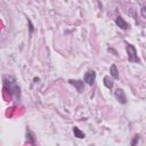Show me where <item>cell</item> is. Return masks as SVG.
I'll return each instance as SVG.
<instances>
[{
  "label": "cell",
  "instance_id": "obj_1",
  "mask_svg": "<svg viewBox=\"0 0 146 146\" xmlns=\"http://www.w3.org/2000/svg\"><path fill=\"white\" fill-rule=\"evenodd\" d=\"M2 84L3 88L6 90H8V92L10 94V96L19 99L21 98V89L16 82L15 76L13 75H3L2 76Z\"/></svg>",
  "mask_w": 146,
  "mask_h": 146
},
{
  "label": "cell",
  "instance_id": "obj_2",
  "mask_svg": "<svg viewBox=\"0 0 146 146\" xmlns=\"http://www.w3.org/2000/svg\"><path fill=\"white\" fill-rule=\"evenodd\" d=\"M125 50H127V55H128V59L131 63H139V58L137 56V50L135 48V46H132L131 43L125 42Z\"/></svg>",
  "mask_w": 146,
  "mask_h": 146
},
{
  "label": "cell",
  "instance_id": "obj_3",
  "mask_svg": "<svg viewBox=\"0 0 146 146\" xmlns=\"http://www.w3.org/2000/svg\"><path fill=\"white\" fill-rule=\"evenodd\" d=\"M95 81H96V73H95V71H88L84 74V76H83V82L87 83V84L92 86L95 83Z\"/></svg>",
  "mask_w": 146,
  "mask_h": 146
},
{
  "label": "cell",
  "instance_id": "obj_4",
  "mask_svg": "<svg viewBox=\"0 0 146 146\" xmlns=\"http://www.w3.org/2000/svg\"><path fill=\"white\" fill-rule=\"evenodd\" d=\"M114 96H115L116 100H119L121 104H125V103H127V97H125V94H124L123 89L117 88V89L114 91Z\"/></svg>",
  "mask_w": 146,
  "mask_h": 146
},
{
  "label": "cell",
  "instance_id": "obj_5",
  "mask_svg": "<svg viewBox=\"0 0 146 146\" xmlns=\"http://www.w3.org/2000/svg\"><path fill=\"white\" fill-rule=\"evenodd\" d=\"M114 22H115V24H116L120 29H122V30H128V29L130 27L129 23H128V22H125V21H124V18H123L122 16H117V17L114 19Z\"/></svg>",
  "mask_w": 146,
  "mask_h": 146
},
{
  "label": "cell",
  "instance_id": "obj_6",
  "mask_svg": "<svg viewBox=\"0 0 146 146\" xmlns=\"http://www.w3.org/2000/svg\"><path fill=\"white\" fill-rule=\"evenodd\" d=\"M68 83L70 84H72L73 87H75V89H76V91L78 92H82L83 91V89H84V82L82 81V80H68Z\"/></svg>",
  "mask_w": 146,
  "mask_h": 146
},
{
  "label": "cell",
  "instance_id": "obj_7",
  "mask_svg": "<svg viewBox=\"0 0 146 146\" xmlns=\"http://www.w3.org/2000/svg\"><path fill=\"white\" fill-rule=\"evenodd\" d=\"M110 75L113 79H119V71H117L115 64H112L111 65V67H110Z\"/></svg>",
  "mask_w": 146,
  "mask_h": 146
},
{
  "label": "cell",
  "instance_id": "obj_8",
  "mask_svg": "<svg viewBox=\"0 0 146 146\" xmlns=\"http://www.w3.org/2000/svg\"><path fill=\"white\" fill-rule=\"evenodd\" d=\"M104 86L107 88V89H112L113 88V78H111L110 75H106L105 78H104Z\"/></svg>",
  "mask_w": 146,
  "mask_h": 146
},
{
  "label": "cell",
  "instance_id": "obj_9",
  "mask_svg": "<svg viewBox=\"0 0 146 146\" xmlns=\"http://www.w3.org/2000/svg\"><path fill=\"white\" fill-rule=\"evenodd\" d=\"M73 133H74V136L76 137V138H84V132H82L78 127H73Z\"/></svg>",
  "mask_w": 146,
  "mask_h": 146
},
{
  "label": "cell",
  "instance_id": "obj_10",
  "mask_svg": "<svg viewBox=\"0 0 146 146\" xmlns=\"http://www.w3.org/2000/svg\"><path fill=\"white\" fill-rule=\"evenodd\" d=\"M138 140H139V136H138V135H136V136L133 137L132 141H131V146H136V144L138 143Z\"/></svg>",
  "mask_w": 146,
  "mask_h": 146
},
{
  "label": "cell",
  "instance_id": "obj_11",
  "mask_svg": "<svg viewBox=\"0 0 146 146\" xmlns=\"http://www.w3.org/2000/svg\"><path fill=\"white\" fill-rule=\"evenodd\" d=\"M140 15H141L144 18H146V6L140 9Z\"/></svg>",
  "mask_w": 146,
  "mask_h": 146
},
{
  "label": "cell",
  "instance_id": "obj_12",
  "mask_svg": "<svg viewBox=\"0 0 146 146\" xmlns=\"http://www.w3.org/2000/svg\"><path fill=\"white\" fill-rule=\"evenodd\" d=\"M29 25H30V34L33 32V25H32V23L30 22V19H29Z\"/></svg>",
  "mask_w": 146,
  "mask_h": 146
}]
</instances>
